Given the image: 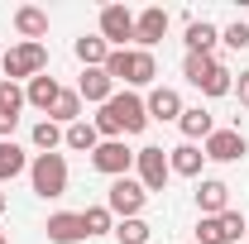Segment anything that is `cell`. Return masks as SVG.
I'll return each instance as SVG.
<instances>
[{
  "label": "cell",
  "instance_id": "cell-1",
  "mask_svg": "<svg viewBox=\"0 0 249 244\" xmlns=\"http://www.w3.org/2000/svg\"><path fill=\"white\" fill-rule=\"evenodd\" d=\"M91 124H96V134H101V139H120V134H139V129L149 124V110H144V101H139V96L124 91V96H110Z\"/></svg>",
  "mask_w": 249,
  "mask_h": 244
},
{
  "label": "cell",
  "instance_id": "cell-2",
  "mask_svg": "<svg viewBox=\"0 0 249 244\" xmlns=\"http://www.w3.org/2000/svg\"><path fill=\"white\" fill-rule=\"evenodd\" d=\"M106 77H110V82H129V87H149L158 77V62H154V53H144V48H115V53L106 58Z\"/></svg>",
  "mask_w": 249,
  "mask_h": 244
},
{
  "label": "cell",
  "instance_id": "cell-3",
  "mask_svg": "<svg viewBox=\"0 0 249 244\" xmlns=\"http://www.w3.org/2000/svg\"><path fill=\"white\" fill-rule=\"evenodd\" d=\"M29 182H34V192H38L43 201L62 196V192H67V158H62V153H38L29 163Z\"/></svg>",
  "mask_w": 249,
  "mask_h": 244
},
{
  "label": "cell",
  "instance_id": "cell-4",
  "mask_svg": "<svg viewBox=\"0 0 249 244\" xmlns=\"http://www.w3.org/2000/svg\"><path fill=\"white\" fill-rule=\"evenodd\" d=\"M0 62H5V82H19V77L34 82V77L48 67V48H43V43H15Z\"/></svg>",
  "mask_w": 249,
  "mask_h": 244
},
{
  "label": "cell",
  "instance_id": "cell-5",
  "mask_svg": "<svg viewBox=\"0 0 249 244\" xmlns=\"http://www.w3.org/2000/svg\"><path fill=\"white\" fill-rule=\"evenodd\" d=\"M144 201H149V192L134 182V177H115V182H110V192H106V211L120 215V220H139Z\"/></svg>",
  "mask_w": 249,
  "mask_h": 244
},
{
  "label": "cell",
  "instance_id": "cell-6",
  "mask_svg": "<svg viewBox=\"0 0 249 244\" xmlns=\"http://www.w3.org/2000/svg\"><path fill=\"white\" fill-rule=\"evenodd\" d=\"M249 230V220L240 211H225V215H201L196 225V244H235Z\"/></svg>",
  "mask_w": 249,
  "mask_h": 244
},
{
  "label": "cell",
  "instance_id": "cell-7",
  "mask_svg": "<svg viewBox=\"0 0 249 244\" xmlns=\"http://www.w3.org/2000/svg\"><path fill=\"white\" fill-rule=\"evenodd\" d=\"M91 168H96V173H106V177H129L134 153L124 149V139H101L96 153H91Z\"/></svg>",
  "mask_w": 249,
  "mask_h": 244
},
{
  "label": "cell",
  "instance_id": "cell-8",
  "mask_svg": "<svg viewBox=\"0 0 249 244\" xmlns=\"http://www.w3.org/2000/svg\"><path fill=\"white\" fill-rule=\"evenodd\" d=\"M134 168H139V187H144V192H163L168 177H173L163 149H139V153H134Z\"/></svg>",
  "mask_w": 249,
  "mask_h": 244
},
{
  "label": "cell",
  "instance_id": "cell-9",
  "mask_svg": "<svg viewBox=\"0 0 249 244\" xmlns=\"http://www.w3.org/2000/svg\"><path fill=\"white\" fill-rule=\"evenodd\" d=\"M101 38L110 43V53L124 48V43L134 38V15H129L124 5H106V10H101Z\"/></svg>",
  "mask_w": 249,
  "mask_h": 244
},
{
  "label": "cell",
  "instance_id": "cell-10",
  "mask_svg": "<svg viewBox=\"0 0 249 244\" xmlns=\"http://www.w3.org/2000/svg\"><path fill=\"white\" fill-rule=\"evenodd\" d=\"M201 153H206L211 163H240V158H245V134H240V129H216Z\"/></svg>",
  "mask_w": 249,
  "mask_h": 244
},
{
  "label": "cell",
  "instance_id": "cell-11",
  "mask_svg": "<svg viewBox=\"0 0 249 244\" xmlns=\"http://www.w3.org/2000/svg\"><path fill=\"white\" fill-rule=\"evenodd\" d=\"M163 34H168V10H158V5H149L144 15H134V43H139L144 53L154 48V43L163 38Z\"/></svg>",
  "mask_w": 249,
  "mask_h": 244
},
{
  "label": "cell",
  "instance_id": "cell-12",
  "mask_svg": "<svg viewBox=\"0 0 249 244\" xmlns=\"http://www.w3.org/2000/svg\"><path fill=\"white\" fill-rule=\"evenodd\" d=\"M29 101L19 91V82H0V139H10L15 134V124H19V110H24Z\"/></svg>",
  "mask_w": 249,
  "mask_h": 244
},
{
  "label": "cell",
  "instance_id": "cell-13",
  "mask_svg": "<svg viewBox=\"0 0 249 244\" xmlns=\"http://www.w3.org/2000/svg\"><path fill=\"white\" fill-rule=\"evenodd\" d=\"M48 240L53 244H77V240H87V225H82V211H58V215H48Z\"/></svg>",
  "mask_w": 249,
  "mask_h": 244
},
{
  "label": "cell",
  "instance_id": "cell-14",
  "mask_svg": "<svg viewBox=\"0 0 249 244\" xmlns=\"http://www.w3.org/2000/svg\"><path fill=\"white\" fill-rule=\"evenodd\" d=\"M77 96H82V101H91V105H106V101L115 96V82L106 77V67H87V72H82V82H77Z\"/></svg>",
  "mask_w": 249,
  "mask_h": 244
},
{
  "label": "cell",
  "instance_id": "cell-15",
  "mask_svg": "<svg viewBox=\"0 0 249 244\" xmlns=\"http://www.w3.org/2000/svg\"><path fill=\"white\" fill-rule=\"evenodd\" d=\"M196 206H201V215H225L230 211V187L220 182V177H206V182L196 187Z\"/></svg>",
  "mask_w": 249,
  "mask_h": 244
},
{
  "label": "cell",
  "instance_id": "cell-16",
  "mask_svg": "<svg viewBox=\"0 0 249 244\" xmlns=\"http://www.w3.org/2000/svg\"><path fill=\"white\" fill-rule=\"evenodd\" d=\"M144 110H149V120H182V96L173 87H154V96L144 101Z\"/></svg>",
  "mask_w": 249,
  "mask_h": 244
},
{
  "label": "cell",
  "instance_id": "cell-17",
  "mask_svg": "<svg viewBox=\"0 0 249 244\" xmlns=\"http://www.w3.org/2000/svg\"><path fill=\"white\" fill-rule=\"evenodd\" d=\"M15 29L24 34V43H38V38L48 34V15H43L38 5H19V10H15Z\"/></svg>",
  "mask_w": 249,
  "mask_h": 244
},
{
  "label": "cell",
  "instance_id": "cell-18",
  "mask_svg": "<svg viewBox=\"0 0 249 244\" xmlns=\"http://www.w3.org/2000/svg\"><path fill=\"white\" fill-rule=\"evenodd\" d=\"M201 163H206V153L196 149V144H178V149H168V168H173L178 177H196Z\"/></svg>",
  "mask_w": 249,
  "mask_h": 244
},
{
  "label": "cell",
  "instance_id": "cell-19",
  "mask_svg": "<svg viewBox=\"0 0 249 244\" xmlns=\"http://www.w3.org/2000/svg\"><path fill=\"white\" fill-rule=\"evenodd\" d=\"M19 173H29V158L15 139H0V182H15Z\"/></svg>",
  "mask_w": 249,
  "mask_h": 244
},
{
  "label": "cell",
  "instance_id": "cell-20",
  "mask_svg": "<svg viewBox=\"0 0 249 244\" xmlns=\"http://www.w3.org/2000/svg\"><path fill=\"white\" fill-rule=\"evenodd\" d=\"M72 53H77V62H87V67H106L110 43H106L101 34H87V38H77V43H72Z\"/></svg>",
  "mask_w": 249,
  "mask_h": 244
},
{
  "label": "cell",
  "instance_id": "cell-21",
  "mask_svg": "<svg viewBox=\"0 0 249 244\" xmlns=\"http://www.w3.org/2000/svg\"><path fill=\"white\" fill-rule=\"evenodd\" d=\"M182 134H187V144L192 139H211L216 134V120H211V110H201V105H192V110H182Z\"/></svg>",
  "mask_w": 249,
  "mask_h": 244
},
{
  "label": "cell",
  "instance_id": "cell-22",
  "mask_svg": "<svg viewBox=\"0 0 249 244\" xmlns=\"http://www.w3.org/2000/svg\"><path fill=\"white\" fill-rule=\"evenodd\" d=\"M62 144H67V149H77V153H96L101 134H96L91 120H77V124H67V129H62Z\"/></svg>",
  "mask_w": 249,
  "mask_h": 244
},
{
  "label": "cell",
  "instance_id": "cell-23",
  "mask_svg": "<svg viewBox=\"0 0 249 244\" xmlns=\"http://www.w3.org/2000/svg\"><path fill=\"white\" fill-rule=\"evenodd\" d=\"M216 38H220L216 24H206V19H192L182 43H187V53H211V48H216Z\"/></svg>",
  "mask_w": 249,
  "mask_h": 244
},
{
  "label": "cell",
  "instance_id": "cell-24",
  "mask_svg": "<svg viewBox=\"0 0 249 244\" xmlns=\"http://www.w3.org/2000/svg\"><path fill=\"white\" fill-rule=\"evenodd\" d=\"M58 91H62L58 82L38 72V77H34L29 87H24V101H29V105H38V110H53V101H58Z\"/></svg>",
  "mask_w": 249,
  "mask_h": 244
},
{
  "label": "cell",
  "instance_id": "cell-25",
  "mask_svg": "<svg viewBox=\"0 0 249 244\" xmlns=\"http://www.w3.org/2000/svg\"><path fill=\"white\" fill-rule=\"evenodd\" d=\"M48 120H53V124H77V120H82V96H77V91H58Z\"/></svg>",
  "mask_w": 249,
  "mask_h": 244
},
{
  "label": "cell",
  "instance_id": "cell-26",
  "mask_svg": "<svg viewBox=\"0 0 249 244\" xmlns=\"http://www.w3.org/2000/svg\"><path fill=\"white\" fill-rule=\"evenodd\" d=\"M82 225H87V240L91 235H115V215L106 211V206H87L82 211Z\"/></svg>",
  "mask_w": 249,
  "mask_h": 244
},
{
  "label": "cell",
  "instance_id": "cell-27",
  "mask_svg": "<svg viewBox=\"0 0 249 244\" xmlns=\"http://www.w3.org/2000/svg\"><path fill=\"white\" fill-rule=\"evenodd\" d=\"M211 67H216V58H211V53H187V62H182V77L192 82V87H201V82L211 77Z\"/></svg>",
  "mask_w": 249,
  "mask_h": 244
},
{
  "label": "cell",
  "instance_id": "cell-28",
  "mask_svg": "<svg viewBox=\"0 0 249 244\" xmlns=\"http://www.w3.org/2000/svg\"><path fill=\"white\" fill-rule=\"evenodd\" d=\"M196 91H201V96H230V91H235V82H230V67H220V62H216V67H211V77H206Z\"/></svg>",
  "mask_w": 249,
  "mask_h": 244
},
{
  "label": "cell",
  "instance_id": "cell-29",
  "mask_svg": "<svg viewBox=\"0 0 249 244\" xmlns=\"http://www.w3.org/2000/svg\"><path fill=\"white\" fill-rule=\"evenodd\" d=\"M58 144H62V129L53 120H38V124H34V149H38V153H53Z\"/></svg>",
  "mask_w": 249,
  "mask_h": 244
},
{
  "label": "cell",
  "instance_id": "cell-30",
  "mask_svg": "<svg viewBox=\"0 0 249 244\" xmlns=\"http://www.w3.org/2000/svg\"><path fill=\"white\" fill-rule=\"evenodd\" d=\"M149 235H154V230H149L144 220H120V225H115V240L120 244H149Z\"/></svg>",
  "mask_w": 249,
  "mask_h": 244
},
{
  "label": "cell",
  "instance_id": "cell-31",
  "mask_svg": "<svg viewBox=\"0 0 249 244\" xmlns=\"http://www.w3.org/2000/svg\"><path fill=\"white\" fill-rule=\"evenodd\" d=\"M220 38H225L230 48H249V24H245V19H235V24L220 34Z\"/></svg>",
  "mask_w": 249,
  "mask_h": 244
},
{
  "label": "cell",
  "instance_id": "cell-32",
  "mask_svg": "<svg viewBox=\"0 0 249 244\" xmlns=\"http://www.w3.org/2000/svg\"><path fill=\"white\" fill-rule=\"evenodd\" d=\"M235 96H240V105L249 110V67L240 72V82H235Z\"/></svg>",
  "mask_w": 249,
  "mask_h": 244
},
{
  "label": "cell",
  "instance_id": "cell-33",
  "mask_svg": "<svg viewBox=\"0 0 249 244\" xmlns=\"http://www.w3.org/2000/svg\"><path fill=\"white\" fill-rule=\"evenodd\" d=\"M0 215H5V192H0Z\"/></svg>",
  "mask_w": 249,
  "mask_h": 244
},
{
  "label": "cell",
  "instance_id": "cell-34",
  "mask_svg": "<svg viewBox=\"0 0 249 244\" xmlns=\"http://www.w3.org/2000/svg\"><path fill=\"white\" fill-rule=\"evenodd\" d=\"M0 244H10V240H5V235H0Z\"/></svg>",
  "mask_w": 249,
  "mask_h": 244
},
{
  "label": "cell",
  "instance_id": "cell-35",
  "mask_svg": "<svg viewBox=\"0 0 249 244\" xmlns=\"http://www.w3.org/2000/svg\"><path fill=\"white\" fill-rule=\"evenodd\" d=\"M245 235H249V230H245Z\"/></svg>",
  "mask_w": 249,
  "mask_h": 244
}]
</instances>
